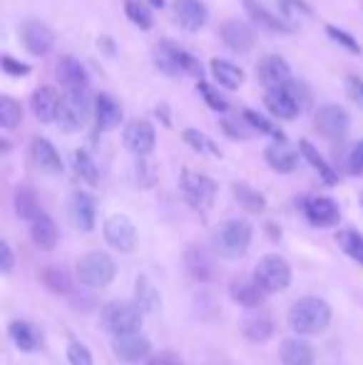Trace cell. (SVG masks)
I'll return each instance as SVG.
<instances>
[{"label":"cell","instance_id":"5bb4252c","mask_svg":"<svg viewBox=\"0 0 363 365\" xmlns=\"http://www.w3.org/2000/svg\"><path fill=\"white\" fill-rule=\"evenodd\" d=\"M257 77L267 90H274V87H284L291 80V68L281 55H267L257 65Z\"/></svg>","mask_w":363,"mask_h":365},{"label":"cell","instance_id":"cb8c5ba5","mask_svg":"<svg viewBox=\"0 0 363 365\" xmlns=\"http://www.w3.org/2000/svg\"><path fill=\"white\" fill-rule=\"evenodd\" d=\"M30 157H33L35 167L43 169V172H48V174L63 172V159H60L58 149L53 147V142L43 140V137L33 140V145H30Z\"/></svg>","mask_w":363,"mask_h":365},{"label":"cell","instance_id":"8992f818","mask_svg":"<svg viewBox=\"0 0 363 365\" xmlns=\"http://www.w3.org/2000/svg\"><path fill=\"white\" fill-rule=\"evenodd\" d=\"M155 65L167 75H194L202 77V68H199L197 58L189 55L187 50L172 45L170 40H162L160 48L155 50Z\"/></svg>","mask_w":363,"mask_h":365},{"label":"cell","instance_id":"d6986e66","mask_svg":"<svg viewBox=\"0 0 363 365\" xmlns=\"http://www.w3.org/2000/svg\"><path fill=\"white\" fill-rule=\"evenodd\" d=\"M229 298L242 308H262L267 291L259 286L257 279H234L229 284Z\"/></svg>","mask_w":363,"mask_h":365},{"label":"cell","instance_id":"603a6c76","mask_svg":"<svg viewBox=\"0 0 363 365\" xmlns=\"http://www.w3.org/2000/svg\"><path fill=\"white\" fill-rule=\"evenodd\" d=\"M95 122H97V130L102 132L115 130L122 122V107L112 95L102 92V95L95 97Z\"/></svg>","mask_w":363,"mask_h":365},{"label":"cell","instance_id":"d590c367","mask_svg":"<svg viewBox=\"0 0 363 365\" xmlns=\"http://www.w3.org/2000/svg\"><path fill=\"white\" fill-rule=\"evenodd\" d=\"M40 279H43V284L48 286L53 293H70L73 291V276H70L63 266H48V269H43Z\"/></svg>","mask_w":363,"mask_h":365},{"label":"cell","instance_id":"c3c4849f","mask_svg":"<svg viewBox=\"0 0 363 365\" xmlns=\"http://www.w3.org/2000/svg\"><path fill=\"white\" fill-rule=\"evenodd\" d=\"M0 65H3L5 73L13 75V77H20V75H28V73H30L28 65L18 63V60H13V58H10V55H3V60H0Z\"/></svg>","mask_w":363,"mask_h":365},{"label":"cell","instance_id":"ac0fdd59","mask_svg":"<svg viewBox=\"0 0 363 365\" xmlns=\"http://www.w3.org/2000/svg\"><path fill=\"white\" fill-rule=\"evenodd\" d=\"M23 45L28 48L30 55L43 58V55H48L50 50H53L55 35L48 25L38 23V20H30V23L23 25Z\"/></svg>","mask_w":363,"mask_h":365},{"label":"cell","instance_id":"4316f807","mask_svg":"<svg viewBox=\"0 0 363 365\" xmlns=\"http://www.w3.org/2000/svg\"><path fill=\"white\" fill-rule=\"evenodd\" d=\"M70 219L80 231L95 229V202L88 192H75L70 199Z\"/></svg>","mask_w":363,"mask_h":365},{"label":"cell","instance_id":"836d02e7","mask_svg":"<svg viewBox=\"0 0 363 365\" xmlns=\"http://www.w3.org/2000/svg\"><path fill=\"white\" fill-rule=\"evenodd\" d=\"M299 152L304 154L306 162H309L311 167H314L316 172L321 174V179H324L326 184H336V182H339V177H336V172L329 167V162H326V159L321 157L319 149H316L314 145H311L309 140H301V142H299Z\"/></svg>","mask_w":363,"mask_h":365},{"label":"cell","instance_id":"7a4b0ae2","mask_svg":"<svg viewBox=\"0 0 363 365\" xmlns=\"http://www.w3.org/2000/svg\"><path fill=\"white\" fill-rule=\"evenodd\" d=\"M252 236H254V229L249 221L227 219L214 229L212 249L219 259H227V261L242 259L249 251V246H252Z\"/></svg>","mask_w":363,"mask_h":365},{"label":"cell","instance_id":"8d00e7d4","mask_svg":"<svg viewBox=\"0 0 363 365\" xmlns=\"http://www.w3.org/2000/svg\"><path fill=\"white\" fill-rule=\"evenodd\" d=\"M160 303H162L160 291L150 284L147 276H140V279H137V306L145 313H155L157 308H160Z\"/></svg>","mask_w":363,"mask_h":365},{"label":"cell","instance_id":"484cf974","mask_svg":"<svg viewBox=\"0 0 363 365\" xmlns=\"http://www.w3.org/2000/svg\"><path fill=\"white\" fill-rule=\"evenodd\" d=\"M209 73H212L214 82L217 87H224V90H239L244 85V70L239 65L229 63V60H222V58H214L209 63Z\"/></svg>","mask_w":363,"mask_h":365},{"label":"cell","instance_id":"3957f363","mask_svg":"<svg viewBox=\"0 0 363 365\" xmlns=\"http://www.w3.org/2000/svg\"><path fill=\"white\" fill-rule=\"evenodd\" d=\"M142 321H145V311H142L137 303H130V301H110V303H105L100 311V326L105 328L112 338L140 331Z\"/></svg>","mask_w":363,"mask_h":365},{"label":"cell","instance_id":"2e32d148","mask_svg":"<svg viewBox=\"0 0 363 365\" xmlns=\"http://www.w3.org/2000/svg\"><path fill=\"white\" fill-rule=\"evenodd\" d=\"M304 214L314 226H336L341 219V209L329 197H311L304 202Z\"/></svg>","mask_w":363,"mask_h":365},{"label":"cell","instance_id":"7c38bea8","mask_svg":"<svg viewBox=\"0 0 363 365\" xmlns=\"http://www.w3.org/2000/svg\"><path fill=\"white\" fill-rule=\"evenodd\" d=\"M122 142H125V147L130 149L135 157H147V154H152L155 142H157L155 127L145 120H132L130 125L125 127V132H122Z\"/></svg>","mask_w":363,"mask_h":365},{"label":"cell","instance_id":"5b68a950","mask_svg":"<svg viewBox=\"0 0 363 365\" xmlns=\"http://www.w3.org/2000/svg\"><path fill=\"white\" fill-rule=\"evenodd\" d=\"M92 110H95V105L90 102L88 92L70 87V90L63 95V100H60L58 120L55 122H58L63 132H78L88 125Z\"/></svg>","mask_w":363,"mask_h":365},{"label":"cell","instance_id":"8fae6325","mask_svg":"<svg viewBox=\"0 0 363 365\" xmlns=\"http://www.w3.org/2000/svg\"><path fill=\"white\" fill-rule=\"evenodd\" d=\"M184 269H187V274L194 281H202V284L214 281V276H217V264H214L212 251H207L202 244L187 246V251H184Z\"/></svg>","mask_w":363,"mask_h":365},{"label":"cell","instance_id":"6da1fadb","mask_svg":"<svg viewBox=\"0 0 363 365\" xmlns=\"http://www.w3.org/2000/svg\"><path fill=\"white\" fill-rule=\"evenodd\" d=\"M331 323V306L319 296H304L291 306L289 326L296 336H319Z\"/></svg>","mask_w":363,"mask_h":365},{"label":"cell","instance_id":"277c9868","mask_svg":"<svg viewBox=\"0 0 363 365\" xmlns=\"http://www.w3.org/2000/svg\"><path fill=\"white\" fill-rule=\"evenodd\" d=\"M75 271H78L80 284H85L88 289H105L115 281L117 264L105 251H90V254L80 256Z\"/></svg>","mask_w":363,"mask_h":365},{"label":"cell","instance_id":"bcb514c9","mask_svg":"<svg viewBox=\"0 0 363 365\" xmlns=\"http://www.w3.org/2000/svg\"><path fill=\"white\" fill-rule=\"evenodd\" d=\"M244 120H247L249 125H252L257 132H262V135H274V137H281V132L276 130V127L272 125V122L267 120V117L259 115V112H254V110H244Z\"/></svg>","mask_w":363,"mask_h":365},{"label":"cell","instance_id":"db71d44e","mask_svg":"<svg viewBox=\"0 0 363 365\" xmlns=\"http://www.w3.org/2000/svg\"><path fill=\"white\" fill-rule=\"evenodd\" d=\"M152 8H165V0H147Z\"/></svg>","mask_w":363,"mask_h":365},{"label":"cell","instance_id":"7402d4cb","mask_svg":"<svg viewBox=\"0 0 363 365\" xmlns=\"http://www.w3.org/2000/svg\"><path fill=\"white\" fill-rule=\"evenodd\" d=\"M274 331H276L274 318L269 316V313H264V311H254V308H252V313H249V316H244V321H242V333L252 343L269 341V338L274 336Z\"/></svg>","mask_w":363,"mask_h":365},{"label":"cell","instance_id":"74e56055","mask_svg":"<svg viewBox=\"0 0 363 365\" xmlns=\"http://www.w3.org/2000/svg\"><path fill=\"white\" fill-rule=\"evenodd\" d=\"M125 13L140 30H152V25H155V15H152V8L147 3L125 0Z\"/></svg>","mask_w":363,"mask_h":365},{"label":"cell","instance_id":"f5cc1de1","mask_svg":"<svg viewBox=\"0 0 363 365\" xmlns=\"http://www.w3.org/2000/svg\"><path fill=\"white\" fill-rule=\"evenodd\" d=\"M147 365H184V363L175 356V353H160V356L150 358Z\"/></svg>","mask_w":363,"mask_h":365},{"label":"cell","instance_id":"ee69618b","mask_svg":"<svg viewBox=\"0 0 363 365\" xmlns=\"http://www.w3.org/2000/svg\"><path fill=\"white\" fill-rule=\"evenodd\" d=\"M222 130L227 132L229 137H234V140H249V137L257 132L247 120H244V115H242V120H224Z\"/></svg>","mask_w":363,"mask_h":365},{"label":"cell","instance_id":"d6a6232c","mask_svg":"<svg viewBox=\"0 0 363 365\" xmlns=\"http://www.w3.org/2000/svg\"><path fill=\"white\" fill-rule=\"evenodd\" d=\"M10 338H13L15 346H18L20 351H25V353H35V351H38V346H40L38 331H35L28 321H13V323H10Z\"/></svg>","mask_w":363,"mask_h":365},{"label":"cell","instance_id":"9a60e30c","mask_svg":"<svg viewBox=\"0 0 363 365\" xmlns=\"http://www.w3.org/2000/svg\"><path fill=\"white\" fill-rule=\"evenodd\" d=\"M60 92L55 87L45 85V87H38L30 97V107H33V115L38 117L43 125H50V122L58 120V110H60Z\"/></svg>","mask_w":363,"mask_h":365},{"label":"cell","instance_id":"f1b7e54d","mask_svg":"<svg viewBox=\"0 0 363 365\" xmlns=\"http://www.w3.org/2000/svg\"><path fill=\"white\" fill-rule=\"evenodd\" d=\"M244 10H247V15L252 18V23H257L259 28L269 30V33H289L291 30V25H286V20L269 13L259 0H244Z\"/></svg>","mask_w":363,"mask_h":365},{"label":"cell","instance_id":"30bf717a","mask_svg":"<svg viewBox=\"0 0 363 365\" xmlns=\"http://www.w3.org/2000/svg\"><path fill=\"white\" fill-rule=\"evenodd\" d=\"M349 112L339 105H324L319 107V112L314 115V127L319 135H324L326 140L336 142V140H344L346 132H349Z\"/></svg>","mask_w":363,"mask_h":365},{"label":"cell","instance_id":"7bdbcfd3","mask_svg":"<svg viewBox=\"0 0 363 365\" xmlns=\"http://www.w3.org/2000/svg\"><path fill=\"white\" fill-rule=\"evenodd\" d=\"M197 92L204 97V102H207L209 110H214V112H227V110H229V102L224 100V97L219 95L217 87H212L209 82L199 80V82H197Z\"/></svg>","mask_w":363,"mask_h":365},{"label":"cell","instance_id":"816d5d0a","mask_svg":"<svg viewBox=\"0 0 363 365\" xmlns=\"http://www.w3.org/2000/svg\"><path fill=\"white\" fill-rule=\"evenodd\" d=\"M346 90H349L351 100H356L363 107V80H359V77H349V80H346Z\"/></svg>","mask_w":363,"mask_h":365},{"label":"cell","instance_id":"f546056e","mask_svg":"<svg viewBox=\"0 0 363 365\" xmlns=\"http://www.w3.org/2000/svg\"><path fill=\"white\" fill-rule=\"evenodd\" d=\"M264 159L267 164L279 174H291L299 164V154L294 149H289L284 142H276V145H269L267 152H264Z\"/></svg>","mask_w":363,"mask_h":365},{"label":"cell","instance_id":"7dc6e473","mask_svg":"<svg viewBox=\"0 0 363 365\" xmlns=\"http://www.w3.org/2000/svg\"><path fill=\"white\" fill-rule=\"evenodd\" d=\"M68 361H70V365H95V361H92V353L78 341H73L68 346Z\"/></svg>","mask_w":363,"mask_h":365},{"label":"cell","instance_id":"f907efd6","mask_svg":"<svg viewBox=\"0 0 363 365\" xmlns=\"http://www.w3.org/2000/svg\"><path fill=\"white\" fill-rule=\"evenodd\" d=\"M349 172L351 174H363V140L351 149L349 154Z\"/></svg>","mask_w":363,"mask_h":365},{"label":"cell","instance_id":"9c48e42d","mask_svg":"<svg viewBox=\"0 0 363 365\" xmlns=\"http://www.w3.org/2000/svg\"><path fill=\"white\" fill-rule=\"evenodd\" d=\"M102 234H105V241L112 249L122 251V254H132V251H135L137 229L125 214H112V217H107L105 226H102Z\"/></svg>","mask_w":363,"mask_h":365},{"label":"cell","instance_id":"681fc988","mask_svg":"<svg viewBox=\"0 0 363 365\" xmlns=\"http://www.w3.org/2000/svg\"><path fill=\"white\" fill-rule=\"evenodd\" d=\"M13 266H15L13 249H10L8 241H0V271H3V274H10Z\"/></svg>","mask_w":363,"mask_h":365},{"label":"cell","instance_id":"4dcf8cb0","mask_svg":"<svg viewBox=\"0 0 363 365\" xmlns=\"http://www.w3.org/2000/svg\"><path fill=\"white\" fill-rule=\"evenodd\" d=\"M58 77H60V82H65L68 87H75V90H85L90 82L85 65L80 63V60L70 58V55L58 63Z\"/></svg>","mask_w":363,"mask_h":365},{"label":"cell","instance_id":"1f68e13d","mask_svg":"<svg viewBox=\"0 0 363 365\" xmlns=\"http://www.w3.org/2000/svg\"><path fill=\"white\" fill-rule=\"evenodd\" d=\"M232 192H234V199H237L239 207H242L244 212H249V214H262L264 209H267V199H264V194L257 192V189H252L249 184L237 182L232 187Z\"/></svg>","mask_w":363,"mask_h":365},{"label":"cell","instance_id":"ffe728a7","mask_svg":"<svg viewBox=\"0 0 363 365\" xmlns=\"http://www.w3.org/2000/svg\"><path fill=\"white\" fill-rule=\"evenodd\" d=\"M222 40L234 53H249L254 48V43H257V35H254L252 25L239 23V20H229L222 28Z\"/></svg>","mask_w":363,"mask_h":365},{"label":"cell","instance_id":"b9f144b4","mask_svg":"<svg viewBox=\"0 0 363 365\" xmlns=\"http://www.w3.org/2000/svg\"><path fill=\"white\" fill-rule=\"evenodd\" d=\"M184 142H187L189 147L194 149V152H199V154H209V157H222V152H219V147L214 145L212 140H209L204 132H199V130H184Z\"/></svg>","mask_w":363,"mask_h":365},{"label":"cell","instance_id":"e575fe53","mask_svg":"<svg viewBox=\"0 0 363 365\" xmlns=\"http://www.w3.org/2000/svg\"><path fill=\"white\" fill-rule=\"evenodd\" d=\"M13 204H15V214H18L20 219L30 221L35 219L40 214V207H38V197H35V192L30 187H18L15 189V197H13Z\"/></svg>","mask_w":363,"mask_h":365},{"label":"cell","instance_id":"d4e9b609","mask_svg":"<svg viewBox=\"0 0 363 365\" xmlns=\"http://www.w3.org/2000/svg\"><path fill=\"white\" fill-rule=\"evenodd\" d=\"M58 226H55V221L48 217V214L40 212L35 219H30V239H33V244L38 246V249L43 251H50L58 246Z\"/></svg>","mask_w":363,"mask_h":365},{"label":"cell","instance_id":"e0dca14e","mask_svg":"<svg viewBox=\"0 0 363 365\" xmlns=\"http://www.w3.org/2000/svg\"><path fill=\"white\" fill-rule=\"evenodd\" d=\"M175 18L182 30L187 33H197L204 28L209 18V10L202 0H175Z\"/></svg>","mask_w":363,"mask_h":365},{"label":"cell","instance_id":"f6af8a7d","mask_svg":"<svg viewBox=\"0 0 363 365\" xmlns=\"http://www.w3.org/2000/svg\"><path fill=\"white\" fill-rule=\"evenodd\" d=\"M326 35H329L331 40H336V43H339L341 48L349 50V53H354V55H359V53H361V45L356 43L354 35H349L346 30L336 28V25H329V28H326Z\"/></svg>","mask_w":363,"mask_h":365},{"label":"cell","instance_id":"ab89813d","mask_svg":"<svg viewBox=\"0 0 363 365\" xmlns=\"http://www.w3.org/2000/svg\"><path fill=\"white\" fill-rule=\"evenodd\" d=\"M336 241H339V246L346 251V256H351L354 261H359L363 266V236L359 231L354 229H344L336 234Z\"/></svg>","mask_w":363,"mask_h":365},{"label":"cell","instance_id":"44dd1931","mask_svg":"<svg viewBox=\"0 0 363 365\" xmlns=\"http://www.w3.org/2000/svg\"><path fill=\"white\" fill-rule=\"evenodd\" d=\"M264 102H267V110L272 112L274 117H279V120H294L301 112L299 100L291 95L289 87H274V90H269Z\"/></svg>","mask_w":363,"mask_h":365},{"label":"cell","instance_id":"ba28073f","mask_svg":"<svg viewBox=\"0 0 363 365\" xmlns=\"http://www.w3.org/2000/svg\"><path fill=\"white\" fill-rule=\"evenodd\" d=\"M180 189L189 204L194 209H209L217 199V182L209 179L207 174L192 172V169H184L180 177Z\"/></svg>","mask_w":363,"mask_h":365},{"label":"cell","instance_id":"83f0119b","mask_svg":"<svg viewBox=\"0 0 363 365\" xmlns=\"http://www.w3.org/2000/svg\"><path fill=\"white\" fill-rule=\"evenodd\" d=\"M279 356H281V363L284 365H314V361H316L311 343H306L301 336L286 338V341L281 343Z\"/></svg>","mask_w":363,"mask_h":365},{"label":"cell","instance_id":"60d3db41","mask_svg":"<svg viewBox=\"0 0 363 365\" xmlns=\"http://www.w3.org/2000/svg\"><path fill=\"white\" fill-rule=\"evenodd\" d=\"M20 122H23V107H20V102L8 95L0 97V125H3L5 130H13Z\"/></svg>","mask_w":363,"mask_h":365},{"label":"cell","instance_id":"4fadbf2b","mask_svg":"<svg viewBox=\"0 0 363 365\" xmlns=\"http://www.w3.org/2000/svg\"><path fill=\"white\" fill-rule=\"evenodd\" d=\"M112 351H115V356L120 358V361L140 363L150 356L152 346L140 331H135V333H127V336H115V341H112Z\"/></svg>","mask_w":363,"mask_h":365},{"label":"cell","instance_id":"f35d334b","mask_svg":"<svg viewBox=\"0 0 363 365\" xmlns=\"http://www.w3.org/2000/svg\"><path fill=\"white\" fill-rule=\"evenodd\" d=\"M73 167L75 172H78V177L83 179V182H88L95 187L97 182H100V172H97V164L92 162V157L85 149H78V152L73 154Z\"/></svg>","mask_w":363,"mask_h":365},{"label":"cell","instance_id":"52a82bcc","mask_svg":"<svg viewBox=\"0 0 363 365\" xmlns=\"http://www.w3.org/2000/svg\"><path fill=\"white\" fill-rule=\"evenodd\" d=\"M254 279L259 281V286L267 293L286 291L291 284V266L281 256L269 254L264 259H259V264L254 266Z\"/></svg>","mask_w":363,"mask_h":365}]
</instances>
